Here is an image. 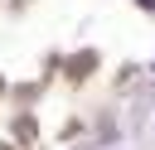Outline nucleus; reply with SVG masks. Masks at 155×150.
<instances>
[{"mask_svg":"<svg viewBox=\"0 0 155 150\" xmlns=\"http://www.w3.org/2000/svg\"><path fill=\"white\" fill-rule=\"evenodd\" d=\"M140 5H145V10H155V0H140Z\"/></svg>","mask_w":155,"mask_h":150,"instance_id":"obj_1","label":"nucleus"}]
</instances>
